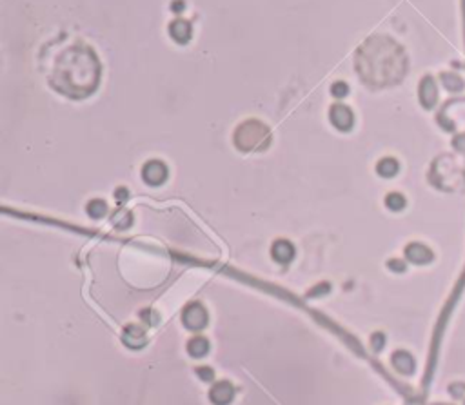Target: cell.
Listing matches in <instances>:
<instances>
[{"mask_svg":"<svg viewBox=\"0 0 465 405\" xmlns=\"http://www.w3.org/2000/svg\"><path fill=\"white\" fill-rule=\"evenodd\" d=\"M197 374L202 378V380H205V382H209V380L215 378V372H213V369H209V367H197Z\"/></svg>","mask_w":465,"mask_h":405,"instance_id":"cell-19","label":"cell"},{"mask_svg":"<svg viewBox=\"0 0 465 405\" xmlns=\"http://www.w3.org/2000/svg\"><path fill=\"white\" fill-rule=\"evenodd\" d=\"M131 222H133V216H131V213L126 211V209H120V211H116V213L113 214V226H116L118 229L129 227Z\"/></svg>","mask_w":465,"mask_h":405,"instance_id":"cell-14","label":"cell"},{"mask_svg":"<svg viewBox=\"0 0 465 405\" xmlns=\"http://www.w3.org/2000/svg\"><path fill=\"white\" fill-rule=\"evenodd\" d=\"M100 80L99 58L86 44H73L58 55L49 73V82L57 91L73 99L87 97Z\"/></svg>","mask_w":465,"mask_h":405,"instance_id":"cell-1","label":"cell"},{"mask_svg":"<svg viewBox=\"0 0 465 405\" xmlns=\"http://www.w3.org/2000/svg\"><path fill=\"white\" fill-rule=\"evenodd\" d=\"M105 213H107V205H105L104 200H91V202L87 203V214L91 218H100Z\"/></svg>","mask_w":465,"mask_h":405,"instance_id":"cell-15","label":"cell"},{"mask_svg":"<svg viewBox=\"0 0 465 405\" xmlns=\"http://www.w3.org/2000/svg\"><path fill=\"white\" fill-rule=\"evenodd\" d=\"M329 116H331V124L336 129H340V131H349V129L353 128L355 118H353V111L349 109L347 105H343V104L331 105Z\"/></svg>","mask_w":465,"mask_h":405,"instance_id":"cell-4","label":"cell"},{"mask_svg":"<svg viewBox=\"0 0 465 405\" xmlns=\"http://www.w3.org/2000/svg\"><path fill=\"white\" fill-rule=\"evenodd\" d=\"M389 269L401 272L403 269H405V264H403V262H400V260H391V262H389Z\"/></svg>","mask_w":465,"mask_h":405,"instance_id":"cell-21","label":"cell"},{"mask_svg":"<svg viewBox=\"0 0 465 405\" xmlns=\"http://www.w3.org/2000/svg\"><path fill=\"white\" fill-rule=\"evenodd\" d=\"M405 255L407 258L411 262H414V264H427V262L432 258L431 251L425 247V245H422V243H411V245L405 249Z\"/></svg>","mask_w":465,"mask_h":405,"instance_id":"cell-10","label":"cell"},{"mask_svg":"<svg viewBox=\"0 0 465 405\" xmlns=\"http://www.w3.org/2000/svg\"><path fill=\"white\" fill-rule=\"evenodd\" d=\"M187 351H189L191 356L200 358V356L207 354V351H209V341L205 340L203 336H195V338H191L189 343H187Z\"/></svg>","mask_w":465,"mask_h":405,"instance_id":"cell-12","label":"cell"},{"mask_svg":"<svg viewBox=\"0 0 465 405\" xmlns=\"http://www.w3.org/2000/svg\"><path fill=\"white\" fill-rule=\"evenodd\" d=\"M122 340H124V343H126L128 347L140 349V347H144V345H145L147 336H145V331L142 329L140 325H128V327L124 329Z\"/></svg>","mask_w":465,"mask_h":405,"instance_id":"cell-6","label":"cell"},{"mask_svg":"<svg viewBox=\"0 0 465 405\" xmlns=\"http://www.w3.org/2000/svg\"><path fill=\"white\" fill-rule=\"evenodd\" d=\"M271 255H273L274 260L280 262V264H287V262H291V258L295 256V247H293V243L287 242V240H278V242L273 243Z\"/></svg>","mask_w":465,"mask_h":405,"instance_id":"cell-9","label":"cell"},{"mask_svg":"<svg viewBox=\"0 0 465 405\" xmlns=\"http://www.w3.org/2000/svg\"><path fill=\"white\" fill-rule=\"evenodd\" d=\"M142 174H144V180L149 185H160L167 178V168L160 160H151L144 166Z\"/></svg>","mask_w":465,"mask_h":405,"instance_id":"cell-5","label":"cell"},{"mask_svg":"<svg viewBox=\"0 0 465 405\" xmlns=\"http://www.w3.org/2000/svg\"><path fill=\"white\" fill-rule=\"evenodd\" d=\"M376 171L382 174V176H385V178L395 176V174L398 173V162H396L395 158H384V160H380V164L376 166Z\"/></svg>","mask_w":465,"mask_h":405,"instance_id":"cell-13","label":"cell"},{"mask_svg":"<svg viewBox=\"0 0 465 405\" xmlns=\"http://www.w3.org/2000/svg\"><path fill=\"white\" fill-rule=\"evenodd\" d=\"M393 364H395V367L400 371L401 374H411V372L414 371L413 356H411L409 353H405V351H398V353H395V356H393Z\"/></svg>","mask_w":465,"mask_h":405,"instance_id":"cell-11","label":"cell"},{"mask_svg":"<svg viewBox=\"0 0 465 405\" xmlns=\"http://www.w3.org/2000/svg\"><path fill=\"white\" fill-rule=\"evenodd\" d=\"M234 396V389L229 382H218L211 389L209 398L215 405H227Z\"/></svg>","mask_w":465,"mask_h":405,"instance_id":"cell-7","label":"cell"},{"mask_svg":"<svg viewBox=\"0 0 465 405\" xmlns=\"http://www.w3.org/2000/svg\"><path fill=\"white\" fill-rule=\"evenodd\" d=\"M385 343V336L382 335V333H374L371 338V345L374 351H382V347H384Z\"/></svg>","mask_w":465,"mask_h":405,"instance_id":"cell-18","label":"cell"},{"mask_svg":"<svg viewBox=\"0 0 465 405\" xmlns=\"http://www.w3.org/2000/svg\"><path fill=\"white\" fill-rule=\"evenodd\" d=\"M128 197L129 195H128V189H126V187H118V189L115 191V198L118 203H124L126 200H128Z\"/></svg>","mask_w":465,"mask_h":405,"instance_id":"cell-20","label":"cell"},{"mask_svg":"<svg viewBox=\"0 0 465 405\" xmlns=\"http://www.w3.org/2000/svg\"><path fill=\"white\" fill-rule=\"evenodd\" d=\"M385 203H387V207L393 209V211H400V209H403V205H405V198L401 197V195H398V193H391V195H387V198H385Z\"/></svg>","mask_w":465,"mask_h":405,"instance_id":"cell-16","label":"cell"},{"mask_svg":"<svg viewBox=\"0 0 465 405\" xmlns=\"http://www.w3.org/2000/svg\"><path fill=\"white\" fill-rule=\"evenodd\" d=\"M191 33H193L191 24L186 22V20H182V18L171 22V26H169V35H171V38H174V40L178 42V44H186V42L191 38Z\"/></svg>","mask_w":465,"mask_h":405,"instance_id":"cell-8","label":"cell"},{"mask_svg":"<svg viewBox=\"0 0 465 405\" xmlns=\"http://www.w3.org/2000/svg\"><path fill=\"white\" fill-rule=\"evenodd\" d=\"M182 322L189 331H202L207 325V313L200 304H191L184 309Z\"/></svg>","mask_w":465,"mask_h":405,"instance_id":"cell-3","label":"cell"},{"mask_svg":"<svg viewBox=\"0 0 465 405\" xmlns=\"http://www.w3.org/2000/svg\"><path fill=\"white\" fill-rule=\"evenodd\" d=\"M331 93L336 97V99H343L345 95L349 93V87H347V84L345 82H334L332 84V87H331Z\"/></svg>","mask_w":465,"mask_h":405,"instance_id":"cell-17","label":"cell"},{"mask_svg":"<svg viewBox=\"0 0 465 405\" xmlns=\"http://www.w3.org/2000/svg\"><path fill=\"white\" fill-rule=\"evenodd\" d=\"M171 9L174 13H182L184 11V0H174L173 4H171Z\"/></svg>","mask_w":465,"mask_h":405,"instance_id":"cell-22","label":"cell"},{"mask_svg":"<svg viewBox=\"0 0 465 405\" xmlns=\"http://www.w3.org/2000/svg\"><path fill=\"white\" fill-rule=\"evenodd\" d=\"M271 142V133L267 126L258 120H247L240 124L234 133V144L240 151H260L266 149Z\"/></svg>","mask_w":465,"mask_h":405,"instance_id":"cell-2","label":"cell"}]
</instances>
